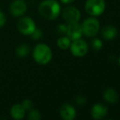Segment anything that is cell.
<instances>
[{
  "mask_svg": "<svg viewBox=\"0 0 120 120\" xmlns=\"http://www.w3.org/2000/svg\"><path fill=\"white\" fill-rule=\"evenodd\" d=\"M60 11V5L56 0H43L38 6L39 14L47 20H55Z\"/></svg>",
  "mask_w": 120,
  "mask_h": 120,
  "instance_id": "obj_1",
  "label": "cell"
},
{
  "mask_svg": "<svg viewBox=\"0 0 120 120\" xmlns=\"http://www.w3.org/2000/svg\"><path fill=\"white\" fill-rule=\"evenodd\" d=\"M32 55L37 63L40 65H46L52 60V51L46 44H38L34 48Z\"/></svg>",
  "mask_w": 120,
  "mask_h": 120,
  "instance_id": "obj_2",
  "label": "cell"
},
{
  "mask_svg": "<svg viewBox=\"0 0 120 120\" xmlns=\"http://www.w3.org/2000/svg\"><path fill=\"white\" fill-rule=\"evenodd\" d=\"M105 9V0H87L85 3V10L87 14L92 17L101 16Z\"/></svg>",
  "mask_w": 120,
  "mask_h": 120,
  "instance_id": "obj_3",
  "label": "cell"
},
{
  "mask_svg": "<svg viewBox=\"0 0 120 120\" xmlns=\"http://www.w3.org/2000/svg\"><path fill=\"white\" fill-rule=\"evenodd\" d=\"M81 26H82V34L87 37H94L98 33L100 29L99 21L94 17L87 18Z\"/></svg>",
  "mask_w": 120,
  "mask_h": 120,
  "instance_id": "obj_4",
  "label": "cell"
},
{
  "mask_svg": "<svg viewBox=\"0 0 120 120\" xmlns=\"http://www.w3.org/2000/svg\"><path fill=\"white\" fill-rule=\"evenodd\" d=\"M34 21L30 17H22L17 23V30L24 35H31L36 29Z\"/></svg>",
  "mask_w": 120,
  "mask_h": 120,
  "instance_id": "obj_5",
  "label": "cell"
},
{
  "mask_svg": "<svg viewBox=\"0 0 120 120\" xmlns=\"http://www.w3.org/2000/svg\"><path fill=\"white\" fill-rule=\"evenodd\" d=\"M70 48L72 54L75 57H83L88 52V45L81 38L73 40Z\"/></svg>",
  "mask_w": 120,
  "mask_h": 120,
  "instance_id": "obj_6",
  "label": "cell"
},
{
  "mask_svg": "<svg viewBox=\"0 0 120 120\" xmlns=\"http://www.w3.org/2000/svg\"><path fill=\"white\" fill-rule=\"evenodd\" d=\"M62 17L66 22L74 23L78 22L81 17L79 10L73 6H69L64 8L62 11Z\"/></svg>",
  "mask_w": 120,
  "mask_h": 120,
  "instance_id": "obj_7",
  "label": "cell"
},
{
  "mask_svg": "<svg viewBox=\"0 0 120 120\" xmlns=\"http://www.w3.org/2000/svg\"><path fill=\"white\" fill-rule=\"evenodd\" d=\"M27 12V4L25 0H13L10 5V12L13 17H22Z\"/></svg>",
  "mask_w": 120,
  "mask_h": 120,
  "instance_id": "obj_8",
  "label": "cell"
},
{
  "mask_svg": "<svg viewBox=\"0 0 120 120\" xmlns=\"http://www.w3.org/2000/svg\"><path fill=\"white\" fill-rule=\"evenodd\" d=\"M65 34L70 39L71 41L81 38L82 35V26L79 22L69 23V25L67 26V30Z\"/></svg>",
  "mask_w": 120,
  "mask_h": 120,
  "instance_id": "obj_9",
  "label": "cell"
},
{
  "mask_svg": "<svg viewBox=\"0 0 120 120\" xmlns=\"http://www.w3.org/2000/svg\"><path fill=\"white\" fill-rule=\"evenodd\" d=\"M108 114V108L105 104H101V103H97L95 104L92 108L91 114L92 117L94 119L99 120L102 119L107 115Z\"/></svg>",
  "mask_w": 120,
  "mask_h": 120,
  "instance_id": "obj_10",
  "label": "cell"
},
{
  "mask_svg": "<svg viewBox=\"0 0 120 120\" xmlns=\"http://www.w3.org/2000/svg\"><path fill=\"white\" fill-rule=\"evenodd\" d=\"M60 115L64 120H74L76 117V110L70 104H64L60 108Z\"/></svg>",
  "mask_w": 120,
  "mask_h": 120,
  "instance_id": "obj_11",
  "label": "cell"
},
{
  "mask_svg": "<svg viewBox=\"0 0 120 120\" xmlns=\"http://www.w3.org/2000/svg\"><path fill=\"white\" fill-rule=\"evenodd\" d=\"M25 112H26V110L21 104H13L11 108V110H10L11 118L16 120H21L24 119L25 116Z\"/></svg>",
  "mask_w": 120,
  "mask_h": 120,
  "instance_id": "obj_12",
  "label": "cell"
},
{
  "mask_svg": "<svg viewBox=\"0 0 120 120\" xmlns=\"http://www.w3.org/2000/svg\"><path fill=\"white\" fill-rule=\"evenodd\" d=\"M118 30L116 29L115 26H111V25H108L103 27L101 30V35H102L103 38L106 40H112L117 36Z\"/></svg>",
  "mask_w": 120,
  "mask_h": 120,
  "instance_id": "obj_13",
  "label": "cell"
},
{
  "mask_svg": "<svg viewBox=\"0 0 120 120\" xmlns=\"http://www.w3.org/2000/svg\"><path fill=\"white\" fill-rule=\"evenodd\" d=\"M103 97L105 100L109 104H115L119 101V94L113 88L106 89L103 93Z\"/></svg>",
  "mask_w": 120,
  "mask_h": 120,
  "instance_id": "obj_14",
  "label": "cell"
},
{
  "mask_svg": "<svg viewBox=\"0 0 120 120\" xmlns=\"http://www.w3.org/2000/svg\"><path fill=\"white\" fill-rule=\"evenodd\" d=\"M30 52V47L27 44H21L16 47V53L18 57L20 58H25L28 56V54Z\"/></svg>",
  "mask_w": 120,
  "mask_h": 120,
  "instance_id": "obj_15",
  "label": "cell"
},
{
  "mask_svg": "<svg viewBox=\"0 0 120 120\" xmlns=\"http://www.w3.org/2000/svg\"><path fill=\"white\" fill-rule=\"evenodd\" d=\"M57 46L60 49V50H68L71 44V40L68 36H61L57 40Z\"/></svg>",
  "mask_w": 120,
  "mask_h": 120,
  "instance_id": "obj_16",
  "label": "cell"
},
{
  "mask_svg": "<svg viewBox=\"0 0 120 120\" xmlns=\"http://www.w3.org/2000/svg\"><path fill=\"white\" fill-rule=\"evenodd\" d=\"M28 119L30 120H40L42 119L41 114L38 110L37 109H30V113H29Z\"/></svg>",
  "mask_w": 120,
  "mask_h": 120,
  "instance_id": "obj_17",
  "label": "cell"
},
{
  "mask_svg": "<svg viewBox=\"0 0 120 120\" xmlns=\"http://www.w3.org/2000/svg\"><path fill=\"white\" fill-rule=\"evenodd\" d=\"M91 45L92 47L93 48L94 50H100L103 46V44H102V41H101L100 39H94V40H92V43H91Z\"/></svg>",
  "mask_w": 120,
  "mask_h": 120,
  "instance_id": "obj_18",
  "label": "cell"
},
{
  "mask_svg": "<svg viewBox=\"0 0 120 120\" xmlns=\"http://www.w3.org/2000/svg\"><path fill=\"white\" fill-rule=\"evenodd\" d=\"M22 106L25 108V110H30V109H33V102H32L30 99H25L22 103H21Z\"/></svg>",
  "mask_w": 120,
  "mask_h": 120,
  "instance_id": "obj_19",
  "label": "cell"
},
{
  "mask_svg": "<svg viewBox=\"0 0 120 120\" xmlns=\"http://www.w3.org/2000/svg\"><path fill=\"white\" fill-rule=\"evenodd\" d=\"M32 38L34 39V40H39V39L42 38V36H43V31H42L40 29H35L34 31L32 33L31 35Z\"/></svg>",
  "mask_w": 120,
  "mask_h": 120,
  "instance_id": "obj_20",
  "label": "cell"
},
{
  "mask_svg": "<svg viewBox=\"0 0 120 120\" xmlns=\"http://www.w3.org/2000/svg\"><path fill=\"white\" fill-rule=\"evenodd\" d=\"M6 21H7L6 16H5L4 13L0 10V28L4 26V25L6 24Z\"/></svg>",
  "mask_w": 120,
  "mask_h": 120,
  "instance_id": "obj_21",
  "label": "cell"
},
{
  "mask_svg": "<svg viewBox=\"0 0 120 120\" xmlns=\"http://www.w3.org/2000/svg\"><path fill=\"white\" fill-rule=\"evenodd\" d=\"M76 103L79 105H82V104H84L86 103V98L84 96H82V95H79L77 96L76 98Z\"/></svg>",
  "mask_w": 120,
  "mask_h": 120,
  "instance_id": "obj_22",
  "label": "cell"
},
{
  "mask_svg": "<svg viewBox=\"0 0 120 120\" xmlns=\"http://www.w3.org/2000/svg\"><path fill=\"white\" fill-rule=\"evenodd\" d=\"M57 30H58V31L60 32V34H65L66 33V30H67V26H65V25H63V24H60L58 26V27H57Z\"/></svg>",
  "mask_w": 120,
  "mask_h": 120,
  "instance_id": "obj_23",
  "label": "cell"
},
{
  "mask_svg": "<svg viewBox=\"0 0 120 120\" xmlns=\"http://www.w3.org/2000/svg\"><path fill=\"white\" fill-rule=\"evenodd\" d=\"M74 0H60V2H61L62 3H64V4H69V3H73Z\"/></svg>",
  "mask_w": 120,
  "mask_h": 120,
  "instance_id": "obj_24",
  "label": "cell"
},
{
  "mask_svg": "<svg viewBox=\"0 0 120 120\" xmlns=\"http://www.w3.org/2000/svg\"><path fill=\"white\" fill-rule=\"evenodd\" d=\"M119 65H120V57H119Z\"/></svg>",
  "mask_w": 120,
  "mask_h": 120,
  "instance_id": "obj_25",
  "label": "cell"
}]
</instances>
